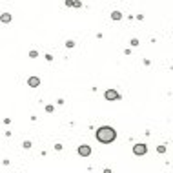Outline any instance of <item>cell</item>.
Here are the masks:
<instances>
[{
  "mask_svg": "<svg viewBox=\"0 0 173 173\" xmlns=\"http://www.w3.org/2000/svg\"><path fill=\"white\" fill-rule=\"evenodd\" d=\"M117 138V131L111 126H102L97 130V140L102 142V144H111Z\"/></svg>",
  "mask_w": 173,
  "mask_h": 173,
  "instance_id": "1",
  "label": "cell"
},
{
  "mask_svg": "<svg viewBox=\"0 0 173 173\" xmlns=\"http://www.w3.org/2000/svg\"><path fill=\"white\" fill-rule=\"evenodd\" d=\"M146 151H148L146 144H135V146H133V153L135 155H144Z\"/></svg>",
  "mask_w": 173,
  "mask_h": 173,
  "instance_id": "2",
  "label": "cell"
},
{
  "mask_svg": "<svg viewBox=\"0 0 173 173\" xmlns=\"http://www.w3.org/2000/svg\"><path fill=\"white\" fill-rule=\"evenodd\" d=\"M104 97H106V100H118V93H117L115 89H108L104 93Z\"/></svg>",
  "mask_w": 173,
  "mask_h": 173,
  "instance_id": "3",
  "label": "cell"
},
{
  "mask_svg": "<svg viewBox=\"0 0 173 173\" xmlns=\"http://www.w3.org/2000/svg\"><path fill=\"white\" fill-rule=\"evenodd\" d=\"M78 153L82 155V157H89V153H91V148H89L88 144H82V146L78 148Z\"/></svg>",
  "mask_w": 173,
  "mask_h": 173,
  "instance_id": "4",
  "label": "cell"
},
{
  "mask_svg": "<svg viewBox=\"0 0 173 173\" xmlns=\"http://www.w3.org/2000/svg\"><path fill=\"white\" fill-rule=\"evenodd\" d=\"M27 84H29L31 88H37V86L40 84V78H39V77H31L29 80H27Z\"/></svg>",
  "mask_w": 173,
  "mask_h": 173,
  "instance_id": "5",
  "label": "cell"
},
{
  "mask_svg": "<svg viewBox=\"0 0 173 173\" xmlns=\"http://www.w3.org/2000/svg\"><path fill=\"white\" fill-rule=\"evenodd\" d=\"M111 17H113V20H120V17H122V15H120L118 11H115V13H111Z\"/></svg>",
  "mask_w": 173,
  "mask_h": 173,
  "instance_id": "6",
  "label": "cell"
}]
</instances>
